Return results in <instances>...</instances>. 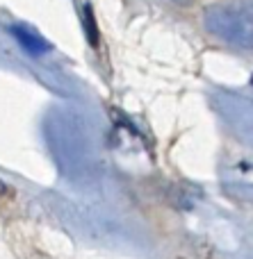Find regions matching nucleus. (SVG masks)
Here are the masks:
<instances>
[{
	"mask_svg": "<svg viewBox=\"0 0 253 259\" xmlns=\"http://www.w3.org/2000/svg\"><path fill=\"white\" fill-rule=\"evenodd\" d=\"M203 25L210 34L242 48H253V0H224L205 9Z\"/></svg>",
	"mask_w": 253,
	"mask_h": 259,
	"instance_id": "nucleus-1",
	"label": "nucleus"
},
{
	"mask_svg": "<svg viewBox=\"0 0 253 259\" xmlns=\"http://www.w3.org/2000/svg\"><path fill=\"white\" fill-rule=\"evenodd\" d=\"M12 34L16 36V41L30 55H41V53H46V50L50 48V46L44 41V36L37 34L34 30H30V27H25V25H14L12 27Z\"/></svg>",
	"mask_w": 253,
	"mask_h": 259,
	"instance_id": "nucleus-2",
	"label": "nucleus"
},
{
	"mask_svg": "<svg viewBox=\"0 0 253 259\" xmlns=\"http://www.w3.org/2000/svg\"><path fill=\"white\" fill-rule=\"evenodd\" d=\"M173 3H176V5H190L192 0H173Z\"/></svg>",
	"mask_w": 253,
	"mask_h": 259,
	"instance_id": "nucleus-3",
	"label": "nucleus"
}]
</instances>
